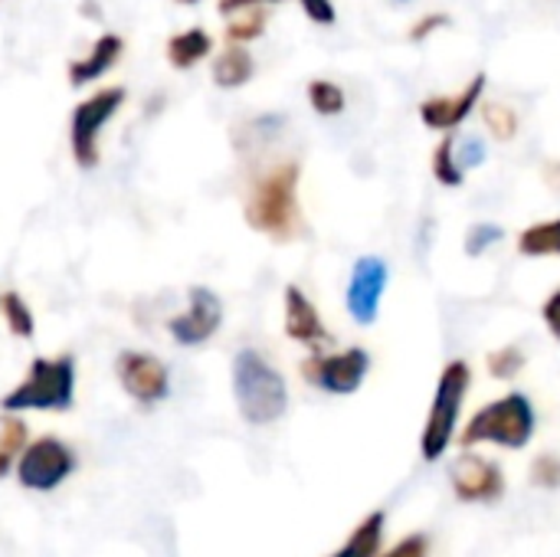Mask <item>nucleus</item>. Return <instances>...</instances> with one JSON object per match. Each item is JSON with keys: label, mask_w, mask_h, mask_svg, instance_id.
I'll return each instance as SVG.
<instances>
[{"label": "nucleus", "mask_w": 560, "mask_h": 557, "mask_svg": "<svg viewBox=\"0 0 560 557\" xmlns=\"http://www.w3.org/2000/svg\"><path fill=\"white\" fill-rule=\"evenodd\" d=\"M482 118L489 125V131L499 138V141H512L518 135V115L509 108V105H499V102H489L482 108Z\"/></svg>", "instance_id": "a878e982"}, {"label": "nucleus", "mask_w": 560, "mask_h": 557, "mask_svg": "<svg viewBox=\"0 0 560 557\" xmlns=\"http://www.w3.org/2000/svg\"><path fill=\"white\" fill-rule=\"evenodd\" d=\"M299 177H302V167L295 161H282L253 184L249 200H246V223L256 233L276 243H285L299 233V223H302Z\"/></svg>", "instance_id": "f257e3e1"}, {"label": "nucleus", "mask_w": 560, "mask_h": 557, "mask_svg": "<svg viewBox=\"0 0 560 557\" xmlns=\"http://www.w3.org/2000/svg\"><path fill=\"white\" fill-rule=\"evenodd\" d=\"M433 177L443 187H463V181H466V171L459 167V158H456V138L453 135H446L433 151Z\"/></svg>", "instance_id": "412c9836"}, {"label": "nucleus", "mask_w": 560, "mask_h": 557, "mask_svg": "<svg viewBox=\"0 0 560 557\" xmlns=\"http://www.w3.org/2000/svg\"><path fill=\"white\" fill-rule=\"evenodd\" d=\"M532 483L541 489H558L560 486V456L555 453H541L532 463Z\"/></svg>", "instance_id": "cd10ccee"}, {"label": "nucleus", "mask_w": 560, "mask_h": 557, "mask_svg": "<svg viewBox=\"0 0 560 557\" xmlns=\"http://www.w3.org/2000/svg\"><path fill=\"white\" fill-rule=\"evenodd\" d=\"M233 397L249 427H272L289 410L285 378L256 348H243L233 358Z\"/></svg>", "instance_id": "f03ea898"}, {"label": "nucleus", "mask_w": 560, "mask_h": 557, "mask_svg": "<svg viewBox=\"0 0 560 557\" xmlns=\"http://www.w3.org/2000/svg\"><path fill=\"white\" fill-rule=\"evenodd\" d=\"M75 401V358H33L26 378L0 401L3 414L23 410H69Z\"/></svg>", "instance_id": "39448f33"}, {"label": "nucleus", "mask_w": 560, "mask_h": 557, "mask_svg": "<svg viewBox=\"0 0 560 557\" xmlns=\"http://www.w3.org/2000/svg\"><path fill=\"white\" fill-rule=\"evenodd\" d=\"M302 3V10L315 20V23H325V26H331L335 23V3L331 0H299Z\"/></svg>", "instance_id": "473e14b6"}, {"label": "nucleus", "mask_w": 560, "mask_h": 557, "mask_svg": "<svg viewBox=\"0 0 560 557\" xmlns=\"http://www.w3.org/2000/svg\"><path fill=\"white\" fill-rule=\"evenodd\" d=\"M397 3H410V0H397Z\"/></svg>", "instance_id": "e433bc0d"}, {"label": "nucleus", "mask_w": 560, "mask_h": 557, "mask_svg": "<svg viewBox=\"0 0 560 557\" xmlns=\"http://www.w3.org/2000/svg\"><path fill=\"white\" fill-rule=\"evenodd\" d=\"M30 446V430L20 414H3L0 417V479L20 463L23 450Z\"/></svg>", "instance_id": "a211bd4d"}, {"label": "nucleus", "mask_w": 560, "mask_h": 557, "mask_svg": "<svg viewBox=\"0 0 560 557\" xmlns=\"http://www.w3.org/2000/svg\"><path fill=\"white\" fill-rule=\"evenodd\" d=\"M210 46H213L210 33H203V30H187V33L171 36V43H167V59H171V66H177V69H190V66H197V62L210 53Z\"/></svg>", "instance_id": "aec40b11"}, {"label": "nucleus", "mask_w": 560, "mask_h": 557, "mask_svg": "<svg viewBox=\"0 0 560 557\" xmlns=\"http://www.w3.org/2000/svg\"><path fill=\"white\" fill-rule=\"evenodd\" d=\"M282 315H285V318H282V322H285V335H289L292 341L305 345L312 355H315V351H325V348L331 345V332L325 328V322H322L315 302H312L295 282L285 286Z\"/></svg>", "instance_id": "ddd939ff"}, {"label": "nucleus", "mask_w": 560, "mask_h": 557, "mask_svg": "<svg viewBox=\"0 0 560 557\" xmlns=\"http://www.w3.org/2000/svg\"><path fill=\"white\" fill-rule=\"evenodd\" d=\"M177 3H197V0H177Z\"/></svg>", "instance_id": "c9c22d12"}, {"label": "nucleus", "mask_w": 560, "mask_h": 557, "mask_svg": "<svg viewBox=\"0 0 560 557\" xmlns=\"http://www.w3.org/2000/svg\"><path fill=\"white\" fill-rule=\"evenodd\" d=\"M115 378H118L121 391L141 407H154V404L167 401V394H171L167 364L144 351H121L115 358Z\"/></svg>", "instance_id": "9d476101"}, {"label": "nucleus", "mask_w": 560, "mask_h": 557, "mask_svg": "<svg viewBox=\"0 0 560 557\" xmlns=\"http://www.w3.org/2000/svg\"><path fill=\"white\" fill-rule=\"evenodd\" d=\"M118 53H121V39H118V36L108 33V36L95 39L92 53H89L85 59H79V62L69 66V82H72V85H85V82L98 79L102 72L112 69V62L118 59Z\"/></svg>", "instance_id": "dca6fc26"}, {"label": "nucleus", "mask_w": 560, "mask_h": 557, "mask_svg": "<svg viewBox=\"0 0 560 557\" xmlns=\"http://www.w3.org/2000/svg\"><path fill=\"white\" fill-rule=\"evenodd\" d=\"M538 433V414L535 404L522 394L512 391L486 407H479L469 423H463L459 430V446L463 450H476V446H502V450H525Z\"/></svg>", "instance_id": "7ed1b4c3"}, {"label": "nucleus", "mask_w": 560, "mask_h": 557, "mask_svg": "<svg viewBox=\"0 0 560 557\" xmlns=\"http://www.w3.org/2000/svg\"><path fill=\"white\" fill-rule=\"evenodd\" d=\"M450 486L459 502L476 506V502H499L505 496V476L495 460H486L472 450H466L453 469H450Z\"/></svg>", "instance_id": "f8f14e48"}, {"label": "nucleus", "mask_w": 560, "mask_h": 557, "mask_svg": "<svg viewBox=\"0 0 560 557\" xmlns=\"http://www.w3.org/2000/svg\"><path fill=\"white\" fill-rule=\"evenodd\" d=\"M223 325V302L213 289L207 286H194L190 289V302H187V312L174 315L167 322V332L177 345L184 348H200L207 345Z\"/></svg>", "instance_id": "9b49d317"}, {"label": "nucleus", "mask_w": 560, "mask_h": 557, "mask_svg": "<svg viewBox=\"0 0 560 557\" xmlns=\"http://www.w3.org/2000/svg\"><path fill=\"white\" fill-rule=\"evenodd\" d=\"M443 26H450V16H446V13H430V16H423V20L410 30V39H413V43H423L427 36H433V33L443 30Z\"/></svg>", "instance_id": "2f4dec72"}, {"label": "nucleus", "mask_w": 560, "mask_h": 557, "mask_svg": "<svg viewBox=\"0 0 560 557\" xmlns=\"http://www.w3.org/2000/svg\"><path fill=\"white\" fill-rule=\"evenodd\" d=\"M121 102H125L121 89H102V92L89 95L82 105H75L72 125H69V144H72L75 164H82V167L98 164V131L112 121V115L121 108Z\"/></svg>", "instance_id": "6e6552de"}, {"label": "nucleus", "mask_w": 560, "mask_h": 557, "mask_svg": "<svg viewBox=\"0 0 560 557\" xmlns=\"http://www.w3.org/2000/svg\"><path fill=\"white\" fill-rule=\"evenodd\" d=\"M371 371V355L364 348H341V351H315L302 361V378L331 397H351L364 387Z\"/></svg>", "instance_id": "423d86ee"}, {"label": "nucleus", "mask_w": 560, "mask_h": 557, "mask_svg": "<svg viewBox=\"0 0 560 557\" xmlns=\"http://www.w3.org/2000/svg\"><path fill=\"white\" fill-rule=\"evenodd\" d=\"M482 92H486V72L472 76V82H469L459 95H436V98H427V102L420 105V118H423L427 128H436V131H446V135H450V131H456V128L472 115V108L479 105Z\"/></svg>", "instance_id": "4468645a"}, {"label": "nucleus", "mask_w": 560, "mask_h": 557, "mask_svg": "<svg viewBox=\"0 0 560 557\" xmlns=\"http://www.w3.org/2000/svg\"><path fill=\"white\" fill-rule=\"evenodd\" d=\"M256 3H279V0H220V10L223 13H236V10H249Z\"/></svg>", "instance_id": "72a5a7b5"}, {"label": "nucleus", "mask_w": 560, "mask_h": 557, "mask_svg": "<svg viewBox=\"0 0 560 557\" xmlns=\"http://www.w3.org/2000/svg\"><path fill=\"white\" fill-rule=\"evenodd\" d=\"M262 30H266V13L262 10H249V13L236 16L226 26V39H230V46H240V43H249V39L262 36Z\"/></svg>", "instance_id": "bb28decb"}, {"label": "nucleus", "mask_w": 560, "mask_h": 557, "mask_svg": "<svg viewBox=\"0 0 560 557\" xmlns=\"http://www.w3.org/2000/svg\"><path fill=\"white\" fill-rule=\"evenodd\" d=\"M456 158H459V167H479L486 161V144L479 138H466L463 144H456Z\"/></svg>", "instance_id": "c756f323"}, {"label": "nucleus", "mask_w": 560, "mask_h": 557, "mask_svg": "<svg viewBox=\"0 0 560 557\" xmlns=\"http://www.w3.org/2000/svg\"><path fill=\"white\" fill-rule=\"evenodd\" d=\"M72 473H75V453L59 437H39V440H33L23 450L20 463H16V479L30 492H52Z\"/></svg>", "instance_id": "0eeeda50"}, {"label": "nucleus", "mask_w": 560, "mask_h": 557, "mask_svg": "<svg viewBox=\"0 0 560 557\" xmlns=\"http://www.w3.org/2000/svg\"><path fill=\"white\" fill-rule=\"evenodd\" d=\"M384 532H387V515L377 509L358 522V529L345 538V545L331 557H381L384 555Z\"/></svg>", "instance_id": "2eb2a0df"}, {"label": "nucleus", "mask_w": 560, "mask_h": 557, "mask_svg": "<svg viewBox=\"0 0 560 557\" xmlns=\"http://www.w3.org/2000/svg\"><path fill=\"white\" fill-rule=\"evenodd\" d=\"M0 299H3V295H0Z\"/></svg>", "instance_id": "4c0bfd02"}, {"label": "nucleus", "mask_w": 560, "mask_h": 557, "mask_svg": "<svg viewBox=\"0 0 560 557\" xmlns=\"http://www.w3.org/2000/svg\"><path fill=\"white\" fill-rule=\"evenodd\" d=\"M390 286V266L384 256H358L354 266H351V279H348V289H345V305H348V315L358 322V325H374L377 315H381V305H384V292Z\"/></svg>", "instance_id": "1a4fd4ad"}, {"label": "nucleus", "mask_w": 560, "mask_h": 557, "mask_svg": "<svg viewBox=\"0 0 560 557\" xmlns=\"http://www.w3.org/2000/svg\"><path fill=\"white\" fill-rule=\"evenodd\" d=\"M253 79V56L243 46H226L213 62V82L223 89H240Z\"/></svg>", "instance_id": "6ab92c4d"}, {"label": "nucleus", "mask_w": 560, "mask_h": 557, "mask_svg": "<svg viewBox=\"0 0 560 557\" xmlns=\"http://www.w3.org/2000/svg\"><path fill=\"white\" fill-rule=\"evenodd\" d=\"M502 240H505V230H502L499 223H472L463 246H466V256L479 259V256H486L489 250H495Z\"/></svg>", "instance_id": "393cba45"}, {"label": "nucleus", "mask_w": 560, "mask_h": 557, "mask_svg": "<svg viewBox=\"0 0 560 557\" xmlns=\"http://www.w3.org/2000/svg\"><path fill=\"white\" fill-rule=\"evenodd\" d=\"M518 253L528 259H551V256L560 259V217L525 227L518 233Z\"/></svg>", "instance_id": "f3484780"}, {"label": "nucleus", "mask_w": 560, "mask_h": 557, "mask_svg": "<svg viewBox=\"0 0 560 557\" xmlns=\"http://www.w3.org/2000/svg\"><path fill=\"white\" fill-rule=\"evenodd\" d=\"M308 102H312V108H315L318 115L335 118V115L345 112L348 95H345V89H341L338 82H331V79H315V82H308Z\"/></svg>", "instance_id": "4be33fe9"}, {"label": "nucleus", "mask_w": 560, "mask_h": 557, "mask_svg": "<svg viewBox=\"0 0 560 557\" xmlns=\"http://www.w3.org/2000/svg\"><path fill=\"white\" fill-rule=\"evenodd\" d=\"M381 557H430V538L427 535H407L394 548H387Z\"/></svg>", "instance_id": "c85d7f7f"}, {"label": "nucleus", "mask_w": 560, "mask_h": 557, "mask_svg": "<svg viewBox=\"0 0 560 557\" xmlns=\"http://www.w3.org/2000/svg\"><path fill=\"white\" fill-rule=\"evenodd\" d=\"M545 177H548V184H551L555 190H560V164H548V167H545Z\"/></svg>", "instance_id": "f704fd0d"}, {"label": "nucleus", "mask_w": 560, "mask_h": 557, "mask_svg": "<svg viewBox=\"0 0 560 557\" xmlns=\"http://www.w3.org/2000/svg\"><path fill=\"white\" fill-rule=\"evenodd\" d=\"M469 387H472V371L463 358L450 361L440 371L436 394H433V404H430V414H427V423L420 433V456L427 463H440L446 456L450 443L456 440Z\"/></svg>", "instance_id": "20e7f679"}, {"label": "nucleus", "mask_w": 560, "mask_h": 557, "mask_svg": "<svg viewBox=\"0 0 560 557\" xmlns=\"http://www.w3.org/2000/svg\"><path fill=\"white\" fill-rule=\"evenodd\" d=\"M541 322H545V328L551 332V338L560 341V289H555V292L545 299V305H541Z\"/></svg>", "instance_id": "7c9ffc66"}, {"label": "nucleus", "mask_w": 560, "mask_h": 557, "mask_svg": "<svg viewBox=\"0 0 560 557\" xmlns=\"http://www.w3.org/2000/svg\"><path fill=\"white\" fill-rule=\"evenodd\" d=\"M0 315H3V322H7V328H10V335H16V338H33V332H36L33 309H30L16 292H3V299H0Z\"/></svg>", "instance_id": "5701e85b"}, {"label": "nucleus", "mask_w": 560, "mask_h": 557, "mask_svg": "<svg viewBox=\"0 0 560 557\" xmlns=\"http://www.w3.org/2000/svg\"><path fill=\"white\" fill-rule=\"evenodd\" d=\"M525 351L518 348V345H502V348H495V351H489V358H486V368H489V374L495 378V381H515L522 371H525Z\"/></svg>", "instance_id": "b1692460"}]
</instances>
